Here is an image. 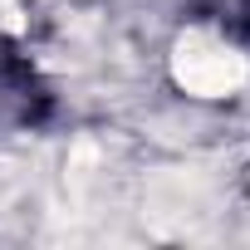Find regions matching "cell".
I'll return each mask as SVG.
<instances>
[{"label":"cell","mask_w":250,"mask_h":250,"mask_svg":"<svg viewBox=\"0 0 250 250\" xmlns=\"http://www.w3.org/2000/svg\"><path fill=\"white\" fill-rule=\"evenodd\" d=\"M245 79V64L230 54V49H221V44H206V49H182V83L187 88H196V93H226V88H235Z\"/></svg>","instance_id":"obj_1"}]
</instances>
